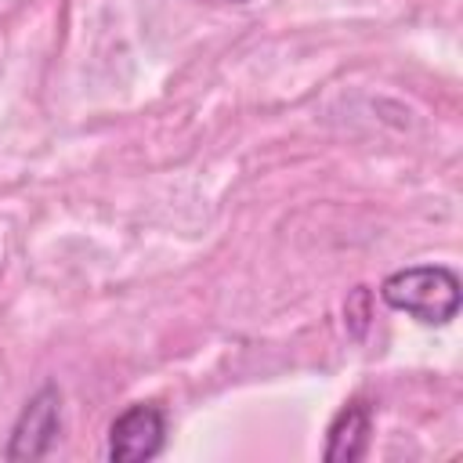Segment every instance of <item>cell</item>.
Returning a JSON list of instances; mask_svg holds the SVG:
<instances>
[{
	"mask_svg": "<svg viewBox=\"0 0 463 463\" xmlns=\"http://www.w3.org/2000/svg\"><path fill=\"white\" fill-rule=\"evenodd\" d=\"M369 427H373V412L365 402H351L336 412V420L329 423V441H326V459L329 463H351L362 459L365 445H369Z\"/></svg>",
	"mask_w": 463,
	"mask_h": 463,
	"instance_id": "277c9868",
	"label": "cell"
},
{
	"mask_svg": "<svg viewBox=\"0 0 463 463\" xmlns=\"http://www.w3.org/2000/svg\"><path fill=\"white\" fill-rule=\"evenodd\" d=\"M166 420L156 405H130L109 427V459L112 463H145L159 456Z\"/></svg>",
	"mask_w": 463,
	"mask_h": 463,
	"instance_id": "7a4b0ae2",
	"label": "cell"
},
{
	"mask_svg": "<svg viewBox=\"0 0 463 463\" xmlns=\"http://www.w3.org/2000/svg\"><path fill=\"white\" fill-rule=\"evenodd\" d=\"M61 427V394L58 387H43L40 394H33L11 430V445H7V459H40L51 452L54 438Z\"/></svg>",
	"mask_w": 463,
	"mask_h": 463,
	"instance_id": "3957f363",
	"label": "cell"
},
{
	"mask_svg": "<svg viewBox=\"0 0 463 463\" xmlns=\"http://www.w3.org/2000/svg\"><path fill=\"white\" fill-rule=\"evenodd\" d=\"M380 297L387 307L405 311L423 326H445L459 311V279L441 264H412L387 275Z\"/></svg>",
	"mask_w": 463,
	"mask_h": 463,
	"instance_id": "6da1fadb",
	"label": "cell"
}]
</instances>
